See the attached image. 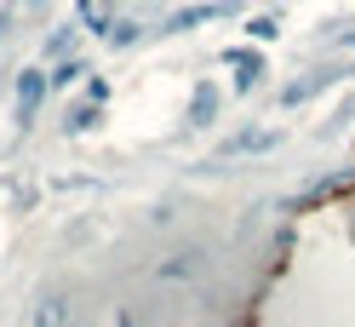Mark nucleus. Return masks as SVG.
I'll use <instances>...</instances> for the list:
<instances>
[{"instance_id":"f257e3e1","label":"nucleus","mask_w":355,"mask_h":327,"mask_svg":"<svg viewBox=\"0 0 355 327\" xmlns=\"http://www.w3.org/2000/svg\"><path fill=\"white\" fill-rule=\"evenodd\" d=\"M46 86H52V75L24 69V81H17V126H35V115H40V98H46Z\"/></svg>"},{"instance_id":"f03ea898","label":"nucleus","mask_w":355,"mask_h":327,"mask_svg":"<svg viewBox=\"0 0 355 327\" xmlns=\"http://www.w3.org/2000/svg\"><path fill=\"white\" fill-rule=\"evenodd\" d=\"M224 12H235V6H224V0H218V6H195V12H178L166 29H189V24H207V17H224Z\"/></svg>"},{"instance_id":"7ed1b4c3","label":"nucleus","mask_w":355,"mask_h":327,"mask_svg":"<svg viewBox=\"0 0 355 327\" xmlns=\"http://www.w3.org/2000/svg\"><path fill=\"white\" fill-rule=\"evenodd\" d=\"M212 109H218V92H212V86H201V92H195V115H189V121H195V126H207V121H212Z\"/></svg>"},{"instance_id":"20e7f679","label":"nucleus","mask_w":355,"mask_h":327,"mask_svg":"<svg viewBox=\"0 0 355 327\" xmlns=\"http://www.w3.org/2000/svg\"><path fill=\"white\" fill-rule=\"evenodd\" d=\"M35 327H63V299H40V310H35Z\"/></svg>"},{"instance_id":"39448f33","label":"nucleus","mask_w":355,"mask_h":327,"mask_svg":"<svg viewBox=\"0 0 355 327\" xmlns=\"http://www.w3.org/2000/svg\"><path fill=\"white\" fill-rule=\"evenodd\" d=\"M230 63L241 69V86H252V81H258V52H230Z\"/></svg>"},{"instance_id":"423d86ee","label":"nucleus","mask_w":355,"mask_h":327,"mask_svg":"<svg viewBox=\"0 0 355 327\" xmlns=\"http://www.w3.org/2000/svg\"><path fill=\"white\" fill-rule=\"evenodd\" d=\"M275 35V17H252V40H270Z\"/></svg>"},{"instance_id":"0eeeda50","label":"nucleus","mask_w":355,"mask_h":327,"mask_svg":"<svg viewBox=\"0 0 355 327\" xmlns=\"http://www.w3.org/2000/svg\"><path fill=\"white\" fill-rule=\"evenodd\" d=\"M0 29H6V17H0Z\"/></svg>"},{"instance_id":"6e6552de","label":"nucleus","mask_w":355,"mask_h":327,"mask_svg":"<svg viewBox=\"0 0 355 327\" xmlns=\"http://www.w3.org/2000/svg\"><path fill=\"white\" fill-rule=\"evenodd\" d=\"M17 6H24V0H17Z\"/></svg>"}]
</instances>
